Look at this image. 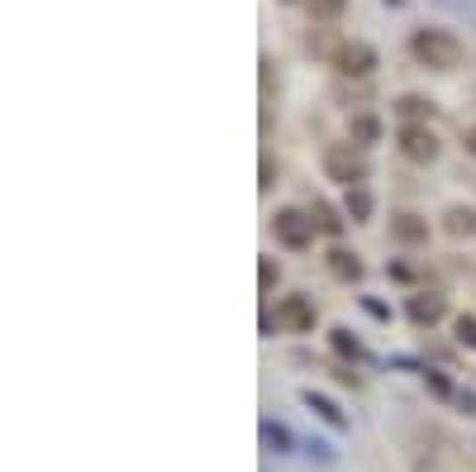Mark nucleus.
<instances>
[{
	"instance_id": "obj_1",
	"label": "nucleus",
	"mask_w": 476,
	"mask_h": 472,
	"mask_svg": "<svg viewBox=\"0 0 476 472\" xmlns=\"http://www.w3.org/2000/svg\"><path fill=\"white\" fill-rule=\"evenodd\" d=\"M410 53L424 67H433V72H453V67H462V44L447 29H414Z\"/></svg>"
},
{
	"instance_id": "obj_2",
	"label": "nucleus",
	"mask_w": 476,
	"mask_h": 472,
	"mask_svg": "<svg viewBox=\"0 0 476 472\" xmlns=\"http://www.w3.org/2000/svg\"><path fill=\"white\" fill-rule=\"evenodd\" d=\"M324 177L329 182H343L348 191L367 182V153L357 144H329L324 148Z\"/></svg>"
},
{
	"instance_id": "obj_3",
	"label": "nucleus",
	"mask_w": 476,
	"mask_h": 472,
	"mask_svg": "<svg viewBox=\"0 0 476 472\" xmlns=\"http://www.w3.org/2000/svg\"><path fill=\"white\" fill-rule=\"evenodd\" d=\"M400 153L410 162H433L439 158V134L429 124H400Z\"/></svg>"
},
{
	"instance_id": "obj_4",
	"label": "nucleus",
	"mask_w": 476,
	"mask_h": 472,
	"mask_svg": "<svg viewBox=\"0 0 476 472\" xmlns=\"http://www.w3.org/2000/svg\"><path fill=\"white\" fill-rule=\"evenodd\" d=\"M276 325L291 335H310L315 329V301L310 296H282L276 301Z\"/></svg>"
},
{
	"instance_id": "obj_5",
	"label": "nucleus",
	"mask_w": 476,
	"mask_h": 472,
	"mask_svg": "<svg viewBox=\"0 0 476 472\" xmlns=\"http://www.w3.org/2000/svg\"><path fill=\"white\" fill-rule=\"evenodd\" d=\"M272 229H276V244H286V248H305L315 239V219L300 211H276Z\"/></svg>"
},
{
	"instance_id": "obj_6",
	"label": "nucleus",
	"mask_w": 476,
	"mask_h": 472,
	"mask_svg": "<svg viewBox=\"0 0 476 472\" xmlns=\"http://www.w3.org/2000/svg\"><path fill=\"white\" fill-rule=\"evenodd\" d=\"M333 67H339L343 77H372L376 72V48L362 44V38H348L343 53L333 58Z\"/></svg>"
},
{
	"instance_id": "obj_7",
	"label": "nucleus",
	"mask_w": 476,
	"mask_h": 472,
	"mask_svg": "<svg viewBox=\"0 0 476 472\" xmlns=\"http://www.w3.org/2000/svg\"><path fill=\"white\" fill-rule=\"evenodd\" d=\"M405 315H410L414 325H439L447 315V301L439 296V291H414V296L405 301Z\"/></svg>"
},
{
	"instance_id": "obj_8",
	"label": "nucleus",
	"mask_w": 476,
	"mask_h": 472,
	"mask_svg": "<svg viewBox=\"0 0 476 472\" xmlns=\"http://www.w3.org/2000/svg\"><path fill=\"white\" fill-rule=\"evenodd\" d=\"M258 435H262V449H267V453H276V458L296 453V435H291V429H286L282 420H272V415L258 425Z\"/></svg>"
},
{
	"instance_id": "obj_9",
	"label": "nucleus",
	"mask_w": 476,
	"mask_h": 472,
	"mask_svg": "<svg viewBox=\"0 0 476 472\" xmlns=\"http://www.w3.org/2000/svg\"><path fill=\"white\" fill-rule=\"evenodd\" d=\"M324 268L339 277V282H362V272H367V268H362V258L348 253V248H329V253H324Z\"/></svg>"
},
{
	"instance_id": "obj_10",
	"label": "nucleus",
	"mask_w": 476,
	"mask_h": 472,
	"mask_svg": "<svg viewBox=\"0 0 476 472\" xmlns=\"http://www.w3.org/2000/svg\"><path fill=\"white\" fill-rule=\"evenodd\" d=\"M329 349L339 353L343 363H367V344H362L353 329H343V325H339V329H329Z\"/></svg>"
},
{
	"instance_id": "obj_11",
	"label": "nucleus",
	"mask_w": 476,
	"mask_h": 472,
	"mask_svg": "<svg viewBox=\"0 0 476 472\" xmlns=\"http://www.w3.org/2000/svg\"><path fill=\"white\" fill-rule=\"evenodd\" d=\"M300 401H305V406H310L315 415H319V420H324L329 429H348V415L339 410V406H333V401L324 396V392H315V386H305V392H300Z\"/></svg>"
},
{
	"instance_id": "obj_12",
	"label": "nucleus",
	"mask_w": 476,
	"mask_h": 472,
	"mask_svg": "<svg viewBox=\"0 0 476 472\" xmlns=\"http://www.w3.org/2000/svg\"><path fill=\"white\" fill-rule=\"evenodd\" d=\"M390 234H396L400 244H424V239H429V219H424V215H410V211H405V215H396V219H390Z\"/></svg>"
},
{
	"instance_id": "obj_13",
	"label": "nucleus",
	"mask_w": 476,
	"mask_h": 472,
	"mask_svg": "<svg viewBox=\"0 0 476 472\" xmlns=\"http://www.w3.org/2000/svg\"><path fill=\"white\" fill-rule=\"evenodd\" d=\"M443 229L453 234V239H472L476 234V211L472 205H453V211L443 215Z\"/></svg>"
},
{
	"instance_id": "obj_14",
	"label": "nucleus",
	"mask_w": 476,
	"mask_h": 472,
	"mask_svg": "<svg viewBox=\"0 0 476 472\" xmlns=\"http://www.w3.org/2000/svg\"><path fill=\"white\" fill-rule=\"evenodd\" d=\"M343 215L353 219V225H362V219L372 215V191H367V186H353V191H348V201H343Z\"/></svg>"
},
{
	"instance_id": "obj_15",
	"label": "nucleus",
	"mask_w": 476,
	"mask_h": 472,
	"mask_svg": "<svg viewBox=\"0 0 476 472\" xmlns=\"http://www.w3.org/2000/svg\"><path fill=\"white\" fill-rule=\"evenodd\" d=\"M310 219H315V229H324V234H343V225H348V219H339V211H333L329 201H315Z\"/></svg>"
},
{
	"instance_id": "obj_16",
	"label": "nucleus",
	"mask_w": 476,
	"mask_h": 472,
	"mask_svg": "<svg viewBox=\"0 0 476 472\" xmlns=\"http://www.w3.org/2000/svg\"><path fill=\"white\" fill-rule=\"evenodd\" d=\"M343 44H348V38H333L329 29H315V34H310V48L319 53V58H329V62L343 53Z\"/></svg>"
},
{
	"instance_id": "obj_17",
	"label": "nucleus",
	"mask_w": 476,
	"mask_h": 472,
	"mask_svg": "<svg viewBox=\"0 0 476 472\" xmlns=\"http://www.w3.org/2000/svg\"><path fill=\"white\" fill-rule=\"evenodd\" d=\"M396 110H400L405 120H429L433 115V101H424V95H400Z\"/></svg>"
},
{
	"instance_id": "obj_18",
	"label": "nucleus",
	"mask_w": 476,
	"mask_h": 472,
	"mask_svg": "<svg viewBox=\"0 0 476 472\" xmlns=\"http://www.w3.org/2000/svg\"><path fill=\"white\" fill-rule=\"evenodd\" d=\"M305 5H310V20H339L348 0H305Z\"/></svg>"
},
{
	"instance_id": "obj_19",
	"label": "nucleus",
	"mask_w": 476,
	"mask_h": 472,
	"mask_svg": "<svg viewBox=\"0 0 476 472\" xmlns=\"http://www.w3.org/2000/svg\"><path fill=\"white\" fill-rule=\"evenodd\" d=\"M376 134H382V124H376L372 115H357L353 120V138H357V144H376Z\"/></svg>"
},
{
	"instance_id": "obj_20",
	"label": "nucleus",
	"mask_w": 476,
	"mask_h": 472,
	"mask_svg": "<svg viewBox=\"0 0 476 472\" xmlns=\"http://www.w3.org/2000/svg\"><path fill=\"white\" fill-rule=\"evenodd\" d=\"M457 344H462V349H472L476 353V315H457Z\"/></svg>"
},
{
	"instance_id": "obj_21",
	"label": "nucleus",
	"mask_w": 476,
	"mask_h": 472,
	"mask_svg": "<svg viewBox=\"0 0 476 472\" xmlns=\"http://www.w3.org/2000/svg\"><path fill=\"white\" fill-rule=\"evenodd\" d=\"M258 286H262V291L276 286V258H262V262H258Z\"/></svg>"
},
{
	"instance_id": "obj_22",
	"label": "nucleus",
	"mask_w": 476,
	"mask_h": 472,
	"mask_svg": "<svg viewBox=\"0 0 476 472\" xmlns=\"http://www.w3.org/2000/svg\"><path fill=\"white\" fill-rule=\"evenodd\" d=\"M305 453H310L315 463H333V458H339V453H333V449H329L324 439H310V443H305Z\"/></svg>"
},
{
	"instance_id": "obj_23",
	"label": "nucleus",
	"mask_w": 476,
	"mask_h": 472,
	"mask_svg": "<svg viewBox=\"0 0 476 472\" xmlns=\"http://www.w3.org/2000/svg\"><path fill=\"white\" fill-rule=\"evenodd\" d=\"M362 311H367L372 320H390V305H382L376 296H362Z\"/></svg>"
},
{
	"instance_id": "obj_24",
	"label": "nucleus",
	"mask_w": 476,
	"mask_h": 472,
	"mask_svg": "<svg viewBox=\"0 0 476 472\" xmlns=\"http://www.w3.org/2000/svg\"><path fill=\"white\" fill-rule=\"evenodd\" d=\"M424 382H429V392H433V396H447V392H453L443 372H429V368H424Z\"/></svg>"
},
{
	"instance_id": "obj_25",
	"label": "nucleus",
	"mask_w": 476,
	"mask_h": 472,
	"mask_svg": "<svg viewBox=\"0 0 476 472\" xmlns=\"http://www.w3.org/2000/svg\"><path fill=\"white\" fill-rule=\"evenodd\" d=\"M386 272L396 277V282H414V268H405V262H386Z\"/></svg>"
},
{
	"instance_id": "obj_26",
	"label": "nucleus",
	"mask_w": 476,
	"mask_h": 472,
	"mask_svg": "<svg viewBox=\"0 0 476 472\" xmlns=\"http://www.w3.org/2000/svg\"><path fill=\"white\" fill-rule=\"evenodd\" d=\"M272 182H276V168H272V158H262V191H272Z\"/></svg>"
},
{
	"instance_id": "obj_27",
	"label": "nucleus",
	"mask_w": 476,
	"mask_h": 472,
	"mask_svg": "<svg viewBox=\"0 0 476 472\" xmlns=\"http://www.w3.org/2000/svg\"><path fill=\"white\" fill-rule=\"evenodd\" d=\"M462 144H467V153H472V158H476V124H472V129H467V134H462Z\"/></svg>"
}]
</instances>
